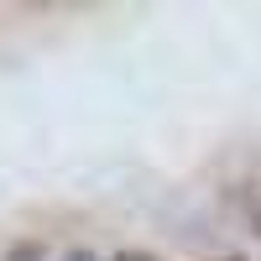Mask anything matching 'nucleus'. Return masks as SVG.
<instances>
[{
    "instance_id": "f257e3e1",
    "label": "nucleus",
    "mask_w": 261,
    "mask_h": 261,
    "mask_svg": "<svg viewBox=\"0 0 261 261\" xmlns=\"http://www.w3.org/2000/svg\"><path fill=\"white\" fill-rule=\"evenodd\" d=\"M115 261H157V256H136V251H130V256H115Z\"/></svg>"
},
{
    "instance_id": "f03ea898",
    "label": "nucleus",
    "mask_w": 261,
    "mask_h": 261,
    "mask_svg": "<svg viewBox=\"0 0 261 261\" xmlns=\"http://www.w3.org/2000/svg\"><path fill=\"white\" fill-rule=\"evenodd\" d=\"M256 235H261V209H256Z\"/></svg>"
}]
</instances>
